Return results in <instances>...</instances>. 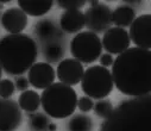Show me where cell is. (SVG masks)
<instances>
[{"instance_id": "cell-5", "label": "cell", "mask_w": 151, "mask_h": 131, "mask_svg": "<svg viewBox=\"0 0 151 131\" xmlns=\"http://www.w3.org/2000/svg\"><path fill=\"white\" fill-rule=\"evenodd\" d=\"M102 51L101 39L91 31H81L70 42V53L73 57L80 63L95 62Z\"/></svg>"}, {"instance_id": "cell-30", "label": "cell", "mask_w": 151, "mask_h": 131, "mask_svg": "<svg viewBox=\"0 0 151 131\" xmlns=\"http://www.w3.org/2000/svg\"><path fill=\"white\" fill-rule=\"evenodd\" d=\"M0 19H1V13H0Z\"/></svg>"}, {"instance_id": "cell-8", "label": "cell", "mask_w": 151, "mask_h": 131, "mask_svg": "<svg viewBox=\"0 0 151 131\" xmlns=\"http://www.w3.org/2000/svg\"><path fill=\"white\" fill-rule=\"evenodd\" d=\"M130 41L137 48L150 50L151 48V16L140 14L130 25Z\"/></svg>"}, {"instance_id": "cell-17", "label": "cell", "mask_w": 151, "mask_h": 131, "mask_svg": "<svg viewBox=\"0 0 151 131\" xmlns=\"http://www.w3.org/2000/svg\"><path fill=\"white\" fill-rule=\"evenodd\" d=\"M68 131H93V120L86 114H75L68 122Z\"/></svg>"}, {"instance_id": "cell-22", "label": "cell", "mask_w": 151, "mask_h": 131, "mask_svg": "<svg viewBox=\"0 0 151 131\" xmlns=\"http://www.w3.org/2000/svg\"><path fill=\"white\" fill-rule=\"evenodd\" d=\"M16 87L14 82L10 79H1L0 80V98L1 99H11L14 94Z\"/></svg>"}, {"instance_id": "cell-25", "label": "cell", "mask_w": 151, "mask_h": 131, "mask_svg": "<svg viewBox=\"0 0 151 131\" xmlns=\"http://www.w3.org/2000/svg\"><path fill=\"white\" fill-rule=\"evenodd\" d=\"M29 86H30V83H29L27 77H25L23 75H19V76L16 77V81H14L16 90H18L20 92H24V91H26L29 88Z\"/></svg>"}, {"instance_id": "cell-15", "label": "cell", "mask_w": 151, "mask_h": 131, "mask_svg": "<svg viewBox=\"0 0 151 131\" xmlns=\"http://www.w3.org/2000/svg\"><path fill=\"white\" fill-rule=\"evenodd\" d=\"M112 24H114L117 28L125 29L126 26H130L132 22L136 19V11L131 6L124 5L118 6L114 11H112Z\"/></svg>"}, {"instance_id": "cell-23", "label": "cell", "mask_w": 151, "mask_h": 131, "mask_svg": "<svg viewBox=\"0 0 151 131\" xmlns=\"http://www.w3.org/2000/svg\"><path fill=\"white\" fill-rule=\"evenodd\" d=\"M87 3L85 1V0H60V1H57V5L68 11V10H80L81 7H83Z\"/></svg>"}, {"instance_id": "cell-24", "label": "cell", "mask_w": 151, "mask_h": 131, "mask_svg": "<svg viewBox=\"0 0 151 131\" xmlns=\"http://www.w3.org/2000/svg\"><path fill=\"white\" fill-rule=\"evenodd\" d=\"M93 106H94L93 100L87 96L78 99V106L76 107H79V110L81 112H89L91 110H93Z\"/></svg>"}, {"instance_id": "cell-6", "label": "cell", "mask_w": 151, "mask_h": 131, "mask_svg": "<svg viewBox=\"0 0 151 131\" xmlns=\"http://www.w3.org/2000/svg\"><path fill=\"white\" fill-rule=\"evenodd\" d=\"M85 14V26L88 31L94 33L106 32L112 25V11L108 5L99 4L95 7H89L86 10Z\"/></svg>"}, {"instance_id": "cell-29", "label": "cell", "mask_w": 151, "mask_h": 131, "mask_svg": "<svg viewBox=\"0 0 151 131\" xmlns=\"http://www.w3.org/2000/svg\"><path fill=\"white\" fill-rule=\"evenodd\" d=\"M1 76H3V69L0 67V80H1Z\"/></svg>"}, {"instance_id": "cell-3", "label": "cell", "mask_w": 151, "mask_h": 131, "mask_svg": "<svg viewBox=\"0 0 151 131\" xmlns=\"http://www.w3.org/2000/svg\"><path fill=\"white\" fill-rule=\"evenodd\" d=\"M41 105L44 112L55 119L70 117L78 106V94L73 87L62 82H54L41 96Z\"/></svg>"}, {"instance_id": "cell-20", "label": "cell", "mask_w": 151, "mask_h": 131, "mask_svg": "<svg viewBox=\"0 0 151 131\" xmlns=\"http://www.w3.org/2000/svg\"><path fill=\"white\" fill-rule=\"evenodd\" d=\"M29 118H30L29 125L33 131H43L50 124L49 119L43 113H32L29 116Z\"/></svg>"}, {"instance_id": "cell-27", "label": "cell", "mask_w": 151, "mask_h": 131, "mask_svg": "<svg viewBox=\"0 0 151 131\" xmlns=\"http://www.w3.org/2000/svg\"><path fill=\"white\" fill-rule=\"evenodd\" d=\"M48 129H49V131H56L57 126H56L55 124H49V125H48Z\"/></svg>"}, {"instance_id": "cell-28", "label": "cell", "mask_w": 151, "mask_h": 131, "mask_svg": "<svg viewBox=\"0 0 151 131\" xmlns=\"http://www.w3.org/2000/svg\"><path fill=\"white\" fill-rule=\"evenodd\" d=\"M99 4H100L99 1H91V3H89L91 7H95V6H96V5H99Z\"/></svg>"}, {"instance_id": "cell-12", "label": "cell", "mask_w": 151, "mask_h": 131, "mask_svg": "<svg viewBox=\"0 0 151 131\" xmlns=\"http://www.w3.org/2000/svg\"><path fill=\"white\" fill-rule=\"evenodd\" d=\"M1 24L9 35L23 33L27 26V16L19 7H11L3 13Z\"/></svg>"}, {"instance_id": "cell-11", "label": "cell", "mask_w": 151, "mask_h": 131, "mask_svg": "<svg viewBox=\"0 0 151 131\" xmlns=\"http://www.w3.org/2000/svg\"><path fill=\"white\" fill-rule=\"evenodd\" d=\"M83 72L85 69L82 63H80L75 59H64L58 63L56 75L60 82L73 87L81 82Z\"/></svg>"}, {"instance_id": "cell-1", "label": "cell", "mask_w": 151, "mask_h": 131, "mask_svg": "<svg viewBox=\"0 0 151 131\" xmlns=\"http://www.w3.org/2000/svg\"><path fill=\"white\" fill-rule=\"evenodd\" d=\"M150 50L129 48L117 56L112 64V80L124 96L144 97L151 91Z\"/></svg>"}, {"instance_id": "cell-18", "label": "cell", "mask_w": 151, "mask_h": 131, "mask_svg": "<svg viewBox=\"0 0 151 131\" xmlns=\"http://www.w3.org/2000/svg\"><path fill=\"white\" fill-rule=\"evenodd\" d=\"M36 33L41 39L49 41L56 35V26L49 19L40 20L36 24Z\"/></svg>"}, {"instance_id": "cell-4", "label": "cell", "mask_w": 151, "mask_h": 131, "mask_svg": "<svg viewBox=\"0 0 151 131\" xmlns=\"http://www.w3.org/2000/svg\"><path fill=\"white\" fill-rule=\"evenodd\" d=\"M112 74L108 68L101 66H92L83 72L81 79V88L91 99H105L113 90Z\"/></svg>"}, {"instance_id": "cell-16", "label": "cell", "mask_w": 151, "mask_h": 131, "mask_svg": "<svg viewBox=\"0 0 151 131\" xmlns=\"http://www.w3.org/2000/svg\"><path fill=\"white\" fill-rule=\"evenodd\" d=\"M18 105L20 110L29 113H33L41 106V96L36 91L26 90L23 93H20L18 98Z\"/></svg>"}, {"instance_id": "cell-7", "label": "cell", "mask_w": 151, "mask_h": 131, "mask_svg": "<svg viewBox=\"0 0 151 131\" xmlns=\"http://www.w3.org/2000/svg\"><path fill=\"white\" fill-rule=\"evenodd\" d=\"M130 37L126 29L122 28H109L102 36L101 46L107 54L120 55L130 48Z\"/></svg>"}, {"instance_id": "cell-26", "label": "cell", "mask_w": 151, "mask_h": 131, "mask_svg": "<svg viewBox=\"0 0 151 131\" xmlns=\"http://www.w3.org/2000/svg\"><path fill=\"white\" fill-rule=\"evenodd\" d=\"M99 61H100V66L101 67H105V68H108L113 64V61H114V59H113V56L111 54H101L100 57H99Z\"/></svg>"}, {"instance_id": "cell-19", "label": "cell", "mask_w": 151, "mask_h": 131, "mask_svg": "<svg viewBox=\"0 0 151 131\" xmlns=\"http://www.w3.org/2000/svg\"><path fill=\"white\" fill-rule=\"evenodd\" d=\"M93 109H94V113L98 117L104 118V119L109 118L113 114V110H114L112 101L109 99H107V98L98 100L95 103V105L93 106Z\"/></svg>"}, {"instance_id": "cell-2", "label": "cell", "mask_w": 151, "mask_h": 131, "mask_svg": "<svg viewBox=\"0 0 151 131\" xmlns=\"http://www.w3.org/2000/svg\"><path fill=\"white\" fill-rule=\"evenodd\" d=\"M38 56L36 42L26 33L7 35L0 39V67L10 75H23Z\"/></svg>"}, {"instance_id": "cell-13", "label": "cell", "mask_w": 151, "mask_h": 131, "mask_svg": "<svg viewBox=\"0 0 151 131\" xmlns=\"http://www.w3.org/2000/svg\"><path fill=\"white\" fill-rule=\"evenodd\" d=\"M60 26L64 32L78 33L85 28V14L80 10H68L61 14Z\"/></svg>"}, {"instance_id": "cell-10", "label": "cell", "mask_w": 151, "mask_h": 131, "mask_svg": "<svg viewBox=\"0 0 151 131\" xmlns=\"http://www.w3.org/2000/svg\"><path fill=\"white\" fill-rule=\"evenodd\" d=\"M29 83L36 90H45L54 83L56 73L51 64L48 62H37L27 70Z\"/></svg>"}, {"instance_id": "cell-9", "label": "cell", "mask_w": 151, "mask_h": 131, "mask_svg": "<svg viewBox=\"0 0 151 131\" xmlns=\"http://www.w3.org/2000/svg\"><path fill=\"white\" fill-rule=\"evenodd\" d=\"M22 122L23 113L18 103L0 98V131H16Z\"/></svg>"}, {"instance_id": "cell-14", "label": "cell", "mask_w": 151, "mask_h": 131, "mask_svg": "<svg viewBox=\"0 0 151 131\" xmlns=\"http://www.w3.org/2000/svg\"><path fill=\"white\" fill-rule=\"evenodd\" d=\"M52 1H25L19 0L18 7L26 14L31 17H42L47 14L52 9Z\"/></svg>"}, {"instance_id": "cell-21", "label": "cell", "mask_w": 151, "mask_h": 131, "mask_svg": "<svg viewBox=\"0 0 151 131\" xmlns=\"http://www.w3.org/2000/svg\"><path fill=\"white\" fill-rule=\"evenodd\" d=\"M63 55H64L63 47L61 44H57V43L49 44L44 51V57L49 62H57L63 57Z\"/></svg>"}]
</instances>
